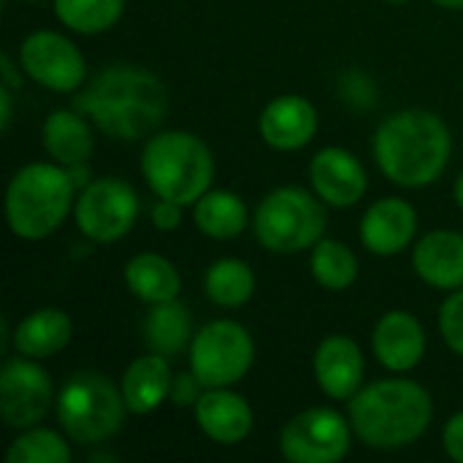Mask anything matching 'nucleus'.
<instances>
[{
    "label": "nucleus",
    "mask_w": 463,
    "mask_h": 463,
    "mask_svg": "<svg viewBox=\"0 0 463 463\" xmlns=\"http://www.w3.org/2000/svg\"><path fill=\"white\" fill-rule=\"evenodd\" d=\"M442 445H445V453H448L453 461L463 463V412L453 415V418L445 423Z\"/></svg>",
    "instance_id": "32"
},
{
    "label": "nucleus",
    "mask_w": 463,
    "mask_h": 463,
    "mask_svg": "<svg viewBox=\"0 0 463 463\" xmlns=\"http://www.w3.org/2000/svg\"><path fill=\"white\" fill-rule=\"evenodd\" d=\"M193 339V320L184 304L176 298L152 304V312L144 317V342L152 353L160 355H176L182 353Z\"/></svg>",
    "instance_id": "24"
},
{
    "label": "nucleus",
    "mask_w": 463,
    "mask_h": 463,
    "mask_svg": "<svg viewBox=\"0 0 463 463\" xmlns=\"http://www.w3.org/2000/svg\"><path fill=\"white\" fill-rule=\"evenodd\" d=\"M453 152V138L442 117L407 109L388 117L374 133V160L399 187L420 190L442 176Z\"/></svg>",
    "instance_id": "2"
},
{
    "label": "nucleus",
    "mask_w": 463,
    "mask_h": 463,
    "mask_svg": "<svg viewBox=\"0 0 463 463\" xmlns=\"http://www.w3.org/2000/svg\"><path fill=\"white\" fill-rule=\"evenodd\" d=\"M54 388L35 358H11L0 372V412L8 429H33L43 420Z\"/></svg>",
    "instance_id": "12"
},
{
    "label": "nucleus",
    "mask_w": 463,
    "mask_h": 463,
    "mask_svg": "<svg viewBox=\"0 0 463 463\" xmlns=\"http://www.w3.org/2000/svg\"><path fill=\"white\" fill-rule=\"evenodd\" d=\"M418 231V214L404 198H383L361 220V241L369 252L391 258L404 252Z\"/></svg>",
    "instance_id": "14"
},
{
    "label": "nucleus",
    "mask_w": 463,
    "mask_h": 463,
    "mask_svg": "<svg viewBox=\"0 0 463 463\" xmlns=\"http://www.w3.org/2000/svg\"><path fill=\"white\" fill-rule=\"evenodd\" d=\"M8 463H68L71 461V448L68 442L49 429H24V434H19L8 453Z\"/></svg>",
    "instance_id": "29"
},
{
    "label": "nucleus",
    "mask_w": 463,
    "mask_h": 463,
    "mask_svg": "<svg viewBox=\"0 0 463 463\" xmlns=\"http://www.w3.org/2000/svg\"><path fill=\"white\" fill-rule=\"evenodd\" d=\"M453 195H456V203L463 209V174L458 176V182H456V190H453Z\"/></svg>",
    "instance_id": "36"
},
{
    "label": "nucleus",
    "mask_w": 463,
    "mask_h": 463,
    "mask_svg": "<svg viewBox=\"0 0 463 463\" xmlns=\"http://www.w3.org/2000/svg\"><path fill=\"white\" fill-rule=\"evenodd\" d=\"M125 396L98 372H76L57 393V420L76 445H100L125 423Z\"/></svg>",
    "instance_id": "6"
},
{
    "label": "nucleus",
    "mask_w": 463,
    "mask_h": 463,
    "mask_svg": "<svg viewBox=\"0 0 463 463\" xmlns=\"http://www.w3.org/2000/svg\"><path fill=\"white\" fill-rule=\"evenodd\" d=\"M195 420L217 445H239L252 431L250 404L228 388H206L195 404Z\"/></svg>",
    "instance_id": "18"
},
{
    "label": "nucleus",
    "mask_w": 463,
    "mask_h": 463,
    "mask_svg": "<svg viewBox=\"0 0 463 463\" xmlns=\"http://www.w3.org/2000/svg\"><path fill=\"white\" fill-rule=\"evenodd\" d=\"M152 222L157 231H176L182 225V203L160 198L152 209Z\"/></svg>",
    "instance_id": "33"
},
{
    "label": "nucleus",
    "mask_w": 463,
    "mask_h": 463,
    "mask_svg": "<svg viewBox=\"0 0 463 463\" xmlns=\"http://www.w3.org/2000/svg\"><path fill=\"white\" fill-rule=\"evenodd\" d=\"M73 103L106 136L133 141L149 136L165 119L168 90L146 68L111 65L103 68Z\"/></svg>",
    "instance_id": "1"
},
{
    "label": "nucleus",
    "mask_w": 463,
    "mask_h": 463,
    "mask_svg": "<svg viewBox=\"0 0 463 463\" xmlns=\"http://www.w3.org/2000/svg\"><path fill=\"white\" fill-rule=\"evenodd\" d=\"M203 391H206V388H203V383L195 377V372H190V374H176L168 399H171L176 407H195L198 399L203 396Z\"/></svg>",
    "instance_id": "31"
},
{
    "label": "nucleus",
    "mask_w": 463,
    "mask_h": 463,
    "mask_svg": "<svg viewBox=\"0 0 463 463\" xmlns=\"http://www.w3.org/2000/svg\"><path fill=\"white\" fill-rule=\"evenodd\" d=\"M125 285L128 290L141 298L144 304H163L179 296L182 290V279L176 266L155 252H144L136 255L128 266H125Z\"/></svg>",
    "instance_id": "23"
},
{
    "label": "nucleus",
    "mask_w": 463,
    "mask_h": 463,
    "mask_svg": "<svg viewBox=\"0 0 463 463\" xmlns=\"http://www.w3.org/2000/svg\"><path fill=\"white\" fill-rule=\"evenodd\" d=\"M76 182L65 165L30 163L14 174L5 190L8 228L27 241L54 233L76 206Z\"/></svg>",
    "instance_id": "4"
},
{
    "label": "nucleus",
    "mask_w": 463,
    "mask_h": 463,
    "mask_svg": "<svg viewBox=\"0 0 463 463\" xmlns=\"http://www.w3.org/2000/svg\"><path fill=\"white\" fill-rule=\"evenodd\" d=\"M442 8H453V11H463V0H434Z\"/></svg>",
    "instance_id": "35"
},
{
    "label": "nucleus",
    "mask_w": 463,
    "mask_h": 463,
    "mask_svg": "<svg viewBox=\"0 0 463 463\" xmlns=\"http://www.w3.org/2000/svg\"><path fill=\"white\" fill-rule=\"evenodd\" d=\"M439 331L445 345L463 358V290L448 296V301L439 309Z\"/></svg>",
    "instance_id": "30"
},
{
    "label": "nucleus",
    "mask_w": 463,
    "mask_h": 463,
    "mask_svg": "<svg viewBox=\"0 0 463 463\" xmlns=\"http://www.w3.org/2000/svg\"><path fill=\"white\" fill-rule=\"evenodd\" d=\"M174 374L168 358L160 353H149L136 358L122 374V396L133 415L155 412L171 396Z\"/></svg>",
    "instance_id": "20"
},
{
    "label": "nucleus",
    "mask_w": 463,
    "mask_h": 463,
    "mask_svg": "<svg viewBox=\"0 0 463 463\" xmlns=\"http://www.w3.org/2000/svg\"><path fill=\"white\" fill-rule=\"evenodd\" d=\"M350 426L331 407H312L290 418L279 434V450L293 463H336L350 453Z\"/></svg>",
    "instance_id": "10"
},
{
    "label": "nucleus",
    "mask_w": 463,
    "mask_h": 463,
    "mask_svg": "<svg viewBox=\"0 0 463 463\" xmlns=\"http://www.w3.org/2000/svg\"><path fill=\"white\" fill-rule=\"evenodd\" d=\"M372 347L377 361L391 372H410L426 355V331L410 312H388L374 326Z\"/></svg>",
    "instance_id": "17"
},
{
    "label": "nucleus",
    "mask_w": 463,
    "mask_h": 463,
    "mask_svg": "<svg viewBox=\"0 0 463 463\" xmlns=\"http://www.w3.org/2000/svg\"><path fill=\"white\" fill-rule=\"evenodd\" d=\"M41 141H43V149L52 155V160H57L65 168L84 165L87 157L92 155V146H95V138H92L87 119L81 114H73L65 109L52 111L46 117L43 130H41Z\"/></svg>",
    "instance_id": "22"
},
{
    "label": "nucleus",
    "mask_w": 463,
    "mask_h": 463,
    "mask_svg": "<svg viewBox=\"0 0 463 463\" xmlns=\"http://www.w3.org/2000/svg\"><path fill=\"white\" fill-rule=\"evenodd\" d=\"M195 225L209 239H236L247 228V206L228 190H206L195 201Z\"/></svg>",
    "instance_id": "25"
},
{
    "label": "nucleus",
    "mask_w": 463,
    "mask_h": 463,
    "mask_svg": "<svg viewBox=\"0 0 463 463\" xmlns=\"http://www.w3.org/2000/svg\"><path fill=\"white\" fill-rule=\"evenodd\" d=\"M0 106H3L0 128L8 130V128H11V117H14V103H11V87H5V84H3V90H0Z\"/></svg>",
    "instance_id": "34"
},
{
    "label": "nucleus",
    "mask_w": 463,
    "mask_h": 463,
    "mask_svg": "<svg viewBox=\"0 0 463 463\" xmlns=\"http://www.w3.org/2000/svg\"><path fill=\"white\" fill-rule=\"evenodd\" d=\"M385 3H407V0H385Z\"/></svg>",
    "instance_id": "37"
},
{
    "label": "nucleus",
    "mask_w": 463,
    "mask_h": 463,
    "mask_svg": "<svg viewBox=\"0 0 463 463\" xmlns=\"http://www.w3.org/2000/svg\"><path fill=\"white\" fill-rule=\"evenodd\" d=\"M73 336V323L62 309L46 307L27 315L14 331V350L24 358H52L68 347Z\"/></svg>",
    "instance_id": "21"
},
{
    "label": "nucleus",
    "mask_w": 463,
    "mask_h": 463,
    "mask_svg": "<svg viewBox=\"0 0 463 463\" xmlns=\"http://www.w3.org/2000/svg\"><path fill=\"white\" fill-rule=\"evenodd\" d=\"M431 418L434 402L412 380H380L350 399V426L374 450H399L418 442Z\"/></svg>",
    "instance_id": "3"
},
{
    "label": "nucleus",
    "mask_w": 463,
    "mask_h": 463,
    "mask_svg": "<svg viewBox=\"0 0 463 463\" xmlns=\"http://www.w3.org/2000/svg\"><path fill=\"white\" fill-rule=\"evenodd\" d=\"M73 214L79 231L90 241L111 244L130 233L138 217V195L122 179H95L79 193Z\"/></svg>",
    "instance_id": "9"
},
{
    "label": "nucleus",
    "mask_w": 463,
    "mask_h": 463,
    "mask_svg": "<svg viewBox=\"0 0 463 463\" xmlns=\"http://www.w3.org/2000/svg\"><path fill=\"white\" fill-rule=\"evenodd\" d=\"M19 62L33 81L54 92H73L87 81V62L79 46L54 30L30 33L22 41Z\"/></svg>",
    "instance_id": "11"
},
{
    "label": "nucleus",
    "mask_w": 463,
    "mask_h": 463,
    "mask_svg": "<svg viewBox=\"0 0 463 463\" xmlns=\"http://www.w3.org/2000/svg\"><path fill=\"white\" fill-rule=\"evenodd\" d=\"M141 174L157 198L190 206L214 179V157L209 146L187 130H165L146 141Z\"/></svg>",
    "instance_id": "5"
},
{
    "label": "nucleus",
    "mask_w": 463,
    "mask_h": 463,
    "mask_svg": "<svg viewBox=\"0 0 463 463\" xmlns=\"http://www.w3.org/2000/svg\"><path fill=\"white\" fill-rule=\"evenodd\" d=\"M309 179L317 198L336 209L355 206L369 187L366 168L361 165V160L339 146H326L315 155L309 165Z\"/></svg>",
    "instance_id": "13"
},
{
    "label": "nucleus",
    "mask_w": 463,
    "mask_h": 463,
    "mask_svg": "<svg viewBox=\"0 0 463 463\" xmlns=\"http://www.w3.org/2000/svg\"><path fill=\"white\" fill-rule=\"evenodd\" d=\"M412 266L418 277L439 290L463 288V236L456 231H434L415 244Z\"/></svg>",
    "instance_id": "19"
},
{
    "label": "nucleus",
    "mask_w": 463,
    "mask_h": 463,
    "mask_svg": "<svg viewBox=\"0 0 463 463\" xmlns=\"http://www.w3.org/2000/svg\"><path fill=\"white\" fill-rule=\"evenodd\" d=\"M203 290H206L212 304L233 309V307H241L252 298L255 274L244 260L222 258V260L209 266L206 279H203Z\"/></svg>",
    "instance_id": "26"
},
{
    "label": "nucleus",
    "mask_w": 463,
    "mask_h": 463,
    "mask_svg": "<svg viewBox=\"0 0 463 463\" xmlns=\"http://www.w3.org/2000/svg\"><path fill=\"white\" fill-rule=\"evenodd\" d=\"M323 233V201L301 187H279L269 193L255 212V236L269 252L296 255L312 250Z\"/></svg>",
    "instance_id": "7"
},
{
    "label": "nucleus",
    "mask_w": 463,
    "mask_h": 463,
    "mask_svg": "<svg viewBox=\"0 0 463 463\" xmlns=\"http://www.w3.org/2000/svg\"><path fill=\"white\" fill-rule=\"evenodd\" d=\"M255 361V342L244 326L233 320H214L203 326L190 342V369L203 388H231Z\"/></svg>",
    "instance_id": "8"
},
{
    "label": "nucleus",
    "mask_w": 463,
    "mask_h": 463,
    "mask_svg": "<svg viewBox=\"0 0 463 463\" xmlns=\"http://www.w3.org/2000/svg\"><path fill=\"white\" fill-rule=\"evenodd\" d=\"M364 353L347 336H328L315 353V377L326 396L347 402L361 391L364 383Z\"/></svg>",
    "instance_id": "16"
},
{
    "label": "nucleus",
    "mask_w": 463,
    "mask_h": 463,
    "mask_svg": "<svg viewBox=\"0 0 463 463\" xmlns=\"http://www.w3.org/2000/svg\"><path fill=\"white\" fill-rule=\"evenodd\" d=\"M312 277L320 288L326 290H347L355 277H358V258L355 252L336 241V239H320L315 247H312Z\"/></svg>",
    "instance_id": "27"
},
{
    "label": "nucleus",
    "mask_w": 463,
    "mask_h": 463,
    "mask_svg": "<svg viewBox=\"0 0 463 463\" xmlns=\"http://www.w3.org/2000/svg\"><path fill=\"white\" fill-rule=\"evenodd\" d=\"M260 136L271 149H304L317 133V111L301 95H279L260 114Z\"/></svg>",
    "instance_id": "15"
},
{
    "label": "nucleus",
    "mask_w": 463,
    "mask_h": 463,
    "mask_svg": "<svg viewBox=\"0 0 463 463\" xmlns=\"http://www.w3.org/2000/svg\"><path fill=\"white\" fill-rule=\"evenodd\" d=\"M125 0H54L57 19L81 35H98L119 22Z\"/></svg>",
    "instance_id": "28"
}]
</instances>
